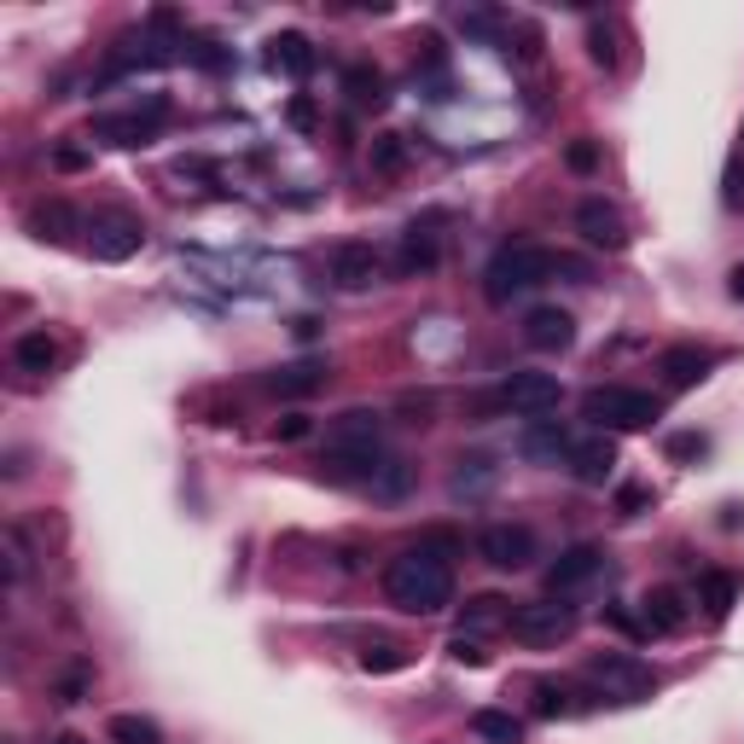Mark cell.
<instances>
[{
  "instance_id": "obj_38",
  "label": "cell",
  "mask_w": 744,
  "mask_h": 744,
  "mask_svg": "<svg viewBox=\"0 0 744 744\" xmlns=\"http://www.w3.org/2000/svg\"><path fill=\"white\" fill-rule=\"evenodd\" d=\"M535 710H542V715H571V704H564V686L535 681Z\"/></svg>"
},
{
  "instance_id": "obj_42",
  "label": "cell",
  "mask_w": 744,
  "mask_h": 744,
  "mask_svg": "<svg viewBox=\"0 0 744 744\" xmlns=\"http://www.w3.org/2000/svg\"><path fill=\"white\" fill-rule=\"evenodd\" d=\"M53 163L76 175V169H88V151H82V146H59V151H53Z\"/></svg>"
},
{
  "instance_id": "obj_34",
  "label": "cell",
  "mask_w": 744,
  "mask_h": 744,
  "mask_svg": "<svg viewBox=\"0 0 744 744\" xmlns=\"http://www.w3.org/2000/svg\"><path fill=\"white\" fill-rule=\"evenodd\" d=\"M489 483H495V466H489V459H459V472H454V495H477V489H489Z\"/></svg>"
},
{
  "instance_id": "obj_8",
  "label": "cell",
  "mask_w": 744,
  "mask_h": 744,
  "mask_svg": "<svg viewBox=\"0 0 744 744\" xmlns=\"http://www.w3.org/2000/svg\"><path fill=\"white\" fill-rule=\"evenodd\" d=\"M169 106L163 99H151L146 111H122V117H99L93 122V140H111V146H151L158 140V128H163Z\"/></svg>"
},
{
  "instance_id": "obj_24",
  "label": "cell",
  "mask_w": 744,
  "mask_h": 744,
  "mask_svg": "<svg viewBox=\"0 0 744 744\" xmlns=\"http://www.w3.org/2000/svg\"><path fill=\"white\" fill-rule=\"evenodd\" d=\"M30 227H36V239H53V245H65L70 234H82V221H76V210L70 204H41V210L30 216Z\"/></svg>"
},
{
  "instance_id": "obj_17",
  "label": "cell",
  "mask_w": 744,
  "mask_h": 744,
  "mask_svg": "<svg viewBox=\"0 0 744 744\" xmlns=\"http://www.w3.org/2000/svg\"><path fill=\"white\" fill-rule=\"evenodd\" d=\"M268 65H274L279 76H291V82H302V76L315 70V47H309V36L279 30V36L268 41Z\"/></svg>"
},
{
  "instance_id": "obj_26",
  "label": "cell",
  "mask_w": 744,
  "mask_h": 744,
  "mask_svg": "<svg viewBox=\"0 0 744 744\" xmlns=\"http://www.w3.org/2000/svg\"><path fill=\"white\" fill-rule=\"evenodd\" d=\"M698 599H704L710 617L722 623L727 611H733V599H738V576H727V571H704V576H698Z\"/></svg>"
},
{
  "instance_id": "obj_44",
  "label": "cell",
  "mask_w": 744,
  "mask_h": 744,
  "mask_svg": "<svg viewBox=\"0 0 744 744\" xmlns=\"http://www.w3.org/2000/svg\"><path fill=\"white\" fill-rule=\"evenodd\" d=\"M82 686H88V669H70V675H65V686H59V692H65V704L82 698Z\"/></svg>"
},
{
  "instance_id": "obj_32",
  "label": "cell",
  "mask_w": 744,
  "mask_h": 744,
  "mask_svg": "<svg viewBox=\"0 0 744 744\" xmlns=\"http://www.w3.org/2000/svg\"><path fill=\"white\" fill-rule=\"evenodd\" d=\"M466 628H512V605L500 594H477L466 605Z\"/></svg>"
},
{
  "instance_id": "obj_20",
  "label": "cell",
  "mask_w": 744,
  "mask_h": 744,
  "mask_svg": "<svg viewBox=\"0 0 744 744\" xmlns=\"http://www.w3.org/2000/svg\"><path fill=\"white\" fill-rule=\"evenodd\" d=\"M320 384H326V367L320 361H291V367L268 373V390L274 396H315Z\"/></svg>"
},
{
  "instance_id": "obj_29",
  "label": "cell",
  "mask_w": 744,
  "mask_h": 744,
  "mask_svg": "<svg viewBox=\"0 0 744 744\" xmlns=\"http://www.w3.org/2000/svg\"><path fill=\"white\" fill-rule=\"evenodd\" d=\"M181 59H187V65H198V70H210V76H227V70H234V53H227L221 41H210V36L181 41Z\"/></svg>"
},
{
  "instance_id": "obj_33",
  "label": "cell",
  "mask_w": 744,
  "mask_h": 744,
  "mask_svg": "<svg viewBox=\"0 0 744 744\" xmlns=\"http://www.w3.org/2000/svg\"><path fill=\"white\" fill-rule=\"evenodd\" d=\"M373 169L378 175H401L407 169V140L401 135H373Z\"/></svg>"
},
{
  "instance_id": "obj_31",
  "label": "cell",
  "mask_w": 744,
  "mask_h": 744,
  "mask_svg": "<svg viewBox=\"0 0 744 744\" xmlns=\"http://www.w3.org/2000/svg\"><path fill=\"white\" fill-rule=\"evenodd\" d=\"M361 669H367V675H401V669H407V652L396 646V639H367Z\"/></svg>"
},
{
  "instance_id": "obj_36",
  "label": "cell",
  "mask_w": 744,
  "mask_h": 744,
  "mask_svg": "<svg viewBox=\"0 0 744 744\" xmlns=\"http://www.w3.org/2000/svg\"><path fill=\"white\" fill-rule=\"evenodd\" d=\"M564 163H571L576 175H594V169H599V146H594V140H571V151H564Z\"/></svg>"
},
{
  "instance_id": "obj_45",
  "label": "cell",
  "mask_w": 744,
  "mask_h": 744,
  "mask_svg": "<svg viewBox=\"0 0 744 744\" xmlns=\"http://www.w3.org/2000/svg\"><path fill=\"white\" fill-rule=\"evenodd\" d=\"M669 454H675V459H686V454H704V436H675V443H669Z\"/></svg>"
},
{
  "instance_id": "obj_5",
  "label": "cell",
  "mask_w": 744,
  "mask_h": 744,
  "mask_svg": "<svg viewBox=\"0 0 744 744\" xmlns=\"http://www.w3.org/2000/svg\"><path fill=\"white\" fill-rule=\"evenodd\" d=\"M558 401H564V390L553 373H512L500 384V407H512L518 419H547Z\"/></svg>"
},
{
  "instance_id": "obj_12",
  "label": "cell",
  "mask_w": 744,
  "mask_h": 744,
  "mask_svg": "<svg viewBox=\"0 0 744 744\" xmlns=\"http://www.w3.org/2000/svg\"><path fill=\"white\" fill-rule=\"evenodd\" d=\"M378 274H384V256H378L367 239H344L338 250H331V279H338L344 291H367V286H378Z\"/></svg>"
},
{
  "instance_id": "obj_35",
  "label": "cell",
  "mask_w": 744,
  "mask_h": 744,
  "mask_svg": "<svg viewBox=\"0 0 744 744\" xmlns=\"http://www.w3.org/2000/svg\"><path fill=\"white\" fill-rule=\"evenodd\" d=\"M605 623H611V628H623L628 639H646V634H652V628H646V617H634L628 605H605Z\"/></svg>"
},
{
  "instance_id": "obj_18",
  "label": "cell",
  "mask_w": 744,
  "mask_h": 744,
  "mask_svg": "<svg viewBox=\"0 0 744 744\" xmlns=\"http://www.w3.org/2000/svg\"><path fill=\"white\" fill-rule=\"evenodd\" d=\"M663 378L675 384V390H692V384H704V373H710V355L704 349H692V344H675V349H663Z\"/></svg>"
},
{
  "instance_id": "obj_9",
  "label": "cell",
  "mask_w": 744,
  "mask_h": 744,
  "mask_svg": "<svg viewBox=\"0 0 744 744\" xmlns=\"http://www.w3.org/2000/svg\"><path fill=\"white\" fill-rule=\"evenodd\" d=\"M564 466H571L576 483H587V489H605L611 472H617V443L599 430V436H576L571 454H564Z\"/></svg>"
},
{
  "instance_id": "obj_19",
  "label": "cell",
  "mask_w": 744,
  "mask_h": 744,
  "mask_svg": "<svg viewBox=\"0 0 744 744\" xmlns=\"http://www.w3.org/2000/svg\"><path fill=\"white\" fill-rule=\"evenodd\" d=\"M571 443H576V436L571 430H564L558 419H529V430H524V454L529 459H558V454H571Z\"/></svg>"
},
{
  "instance_id": "obj_6",
  "label": "cell",
  "mask_w": 744,
  "mask_h": 744,
  "mask_svg": "<svg viewBox=\"0 0 744 744\" xmlns=\"http://www.w3.org/2000/svg\"><path fill=\"white\" fill-rule=\"evenodd\" d=\"M571 628H576V611L558 605V599L512 611V634H518L524 646H558V639H571Z\"/></svg>"
},
{
  "instance_id": "obj_25",
  "label": "cell",
  "mask_w": 744,
  "mask_h": 744,
  "mask_svg": "<svg viewBox=\"0 0 744 744\" xmlns=\"http://www.w3.org/2000/svg\"><path fill=\"white\" fill-rule=\"evenodd\" d=\"M12 361H18L23 373H53V361H59V344L47 338V331H23V338L12 344Z\"/></svg>"
},
{
  "instance_id": "obj_4",
  "label": "cell",
  "mask_w": 744,
  "mask_h": 744,
  "mask_svg": "<svg viewBox=\"0 0 744 744\" xmlns=\"http://www.w3.org/2000/svg\"><path fill=\"white\" fill-rule=\"evenodd\" d=\"M663 414L657 396L628 390V384H599V390L582 396V419H594L599 430H646Z\"/></svg>"
},
{
  "instance_id": "obj_11",
  "label": "cell",
  "mask_w": 744,
  "mask_h": 744,
  "mask_svg": "<svg viewBox=\"0 0 744 744\" xmlns=\"http://www.w3.org/2000/svg\"><path fill=\"white\" fill-rule=\"evenodd\" d=\"M599 571H605V547L582 542V547H571V553H558V558H553V571H547V594H553V599H564V594H576V587H587Z\"/></svg>"
},
{
  "instance_id": "obj_15",
  "label": "cell",
  "mask_w": 744,
  "mask_h": 744,
  "mask_svg": "<svg viewBox=\"0 0 744 744\" xmlns=\"http://www.w3.org/2000/svg\"><path fill=\"white\" fill-rule=\"evenodd\" d=\"M378 414H367V407H349V414L331 419V436H326V448H367L378 454Z\"/></svg>"
},
{
  "instance_id": "obj_13",
  "label": "cell",
  "mask_w": 744,
  "mask_h": 744,
  "mask_svg": "<svg viewBox=\"0 0 744 744\" xmlns=\"http://www.w3.org/2000/svg\"><path fill=\"white\" fill-rule=\"evenodd\" d=\"M524 344H529V349H542V355L571 349V344H576V315H571V309H558V302H542V309H529V320H524Z\"/></svg>"
},
{
  "instance_id": "obj_41",
  "label": "cell",
  "mask_w": 744,
  "mask_h": 744,
  "mask_svg": "<svg viewBox=\"0 0 744 744\" xmlns=\"http://www.w3.org/2000/svg\"><path fill=\"white\" fill-rule=\"evenodd\" d=\"M646 500H652V489H639V483H628V489L617 495V506H623V518H639V512H646Z\"/></svg>"
},
{
  "instance_id": "obj_23",
  "label": "cell",
  "mask_w": 744,
  "mask_h": 744,
  "mask_svg": "<svg viewBox=\"0 0 744 744\" xmlns=\"http://www.w3.org/2000/svg\"><path fill=\"white\" fill-rule=\"evenodd\" d=\"M344 93L355 99V106H384V99H390V82H384V70H373V65H349L344 70Z\"/></svg>"
},
{
  "instance_id": "obj_27",
  "label": "cell",
  "mask_w": 744,
  "mask_h": 744,
  "mask_svg": "<svg viewBox=\"0 0 744 744\" xmlns=\"http://www.w3.org/2000/svg\"><path fill=\"white\" fill-rule=\"evenodd\" d=\"M106 738L111 744H163V727L151 722V715H111Z\"/></svg>"
},
{
  "instance_id": "obj_10",
  "label": "cell",
  "mask_w": 744,
  "mask_h": 744,
  "mask_svg": "<svg viewBox=\"0 0 744 744\" xmlns=\"http://www.w3.org/2000/svg\"><path fill=\"white\" fill-rule=\"evenodd\" d=\"M477 553L495 564V571H524V564L535 558V529L529 524H489L483 529Z\"/></svg>"
},
{
  "instance_id": "obj_28",
  "label": "cell",
  "mask_w": 744,
  "mask_h": 744,
  "mask_svg": "<svg viewBox=\"0 0 744 744\" xmlns=\"http://www.w3.org/2000/svg\"><path fill=\"white\" fill-rule=\"evenodd\" d=\"M459 30H466L472 41H483V47H500L506 41V18L489 12V7H466L459 12Z\"/></svg>"
},
{
  "instance_id": "obj_7",
  "label": "cell",
  "mask_w": 744,
  "mask_h": 744,
  "mask_svg": "<svg viewBox=\"0 0 744 744\" xmlns=\"http://www.w3.org/2000/svg\"><path fill=\"white\" fill-rule=\"evenodd\" d=\"M140 245H146V227L135 216H93L88 227L93 262H128V256H140Z\"/></svg>"
},
{
  "instance_id": "obj_40",
  "label": "cell",
  "mask_w": 744,
  "mask_h": 744,
  "mask_svg": "<svg viewBox=\"0 0 744 744\" xmlns=\"http://www.w3.org/2000/svg\"><path fill=\"white\" fill-rule=\"evenodd\" d=\"M286 117H291V128H302V135H309V128L320 122V111H315V99H302V93H297V99H291V106H286Z\"/></svg>"
},
{
  "instance_id": "obj_39",
  "label": "cell",
  "mask_w": 744,
  "mask_h": 744,
  "mask_svg": "<svg viewBox=\"0 0 744 744\" xmlns=\"http://www.w3.org/2000/svg\"><path fill=\"white\" fill-rule=\"evenodd\" d=\"M587 53H594V65H617V47H611V30H605V23H594V30H587Z\"/></svg>"
},
{
  "instance_id": "obj_21",
  "label": "cell",
  "mask_w": 744,
  "mask_h": 744,
  "mask_svg": "<svg viewBox=\"0 0 744 744\" xmlns=\"http://www.w3.org/2000/svg\"><path fill=\"white\" fill-rule=\"evenodd\" d=\"M436 256H443V250H436V234L414 221V227L401 234V274H430Z\"/></svg>"
},
{
  "instance_id": "obj_2",
  "label": "cell",
  "mask_w": 744,
  "mask_h": 744,
  "mask_svg": "<svg viewBox=\"0 0 744 744\" xmlns=\"http://www.w3.org/2000/svg\"><path fill=\"white\" fill-rule=\"evenodd\" d=\"M558 274V250H542V245H500L489 256V268H483V297L489 302H512V297H524L535 286H547V279Z\"/></svg>"
},
{
  "instance_id": "obj_46",
  "label": "cell",
  "mask_w": 744,
  "mask_h": 744,
  "mask_svg": "<svg viewBox=\"0 0 744 744\" xmlns=\"http://www.w3.org/2000/svg\"><path fill=\"white\" fill-rule=\"evenodd\" d=\"M727 291H733V297H738V302H744V262H738V268H733V274H727Z\"/></svg>"
},
{
  "instance_id": "obj_14",
  "label": "cell",
  "mask_w": 744,
  "mask_h": 744,
  "mask_svg": "<svg viewBox=\"0 0 744 744\" xmlns=\"http://www.w3.org/2000/svg\"><path fill=\"white\" fill-rule=\"evenodd\" d=\"M576 234L587 245H599V250H623L628 245V227L617 216V204H605V198H582L576 204Z\"/></svg>"
},
{
  "instance_id": "obj_1",
  "label": "cell",
  "mask_w": 744,
  "mask_h": 744,
  "mask_svg": "<svg viewBox=\"0 0 744 744\" xmlns=\"http://www.w3.org/2000/svg\"><path fill=\"white\" fill-rule=\"evenodd\" d=\"M384 594L407 617H436L454 605V564L436 547H407L390 571H384Z\"/></svg>"
},
{
  "instance_id": "obj_47",
  "label": "cell",
  "mask_w": 744,
  "mask_h": 744,
  "mask_svg": "<svg viewBox=\"0 0 744 744\" xmlns=\"http://www.w3.org/2000/svg\"><path fill=\"white\" fill-rule=\"evenodd\" d=\"M53 744H88V738H76V733H65V738H53Z\"/></svg>"
},
{
  "instance_id": "obj_22",
  "label": "cell",
  "mask_w": 744,
  "mask_h": 744,
  "mask_svg": "<svg viewBox=\"0 0 744 744\" xmlns=\"http://www.w3.org/2000/svg\"><path fill=\"white\" fill-rule=\"evenodd\" d=\"M472 733L483 744H524V722L512 710H477L472 715Z\"/></svg>"
},
{
  "instance_id": "obj_43",
  "label": "cell",
  "mask_w": 744,
  "mask_h": 744,
  "mask_svg": "<svg viewBox=\"0 0 744 744\" xmlns=\"http://www.w3.org/2000/svg\"><path fill=\"white\" fill-rule=\"evenodd\" d=\"M302 436H309V419H302V414L279 419V443H302Z\"/></svg>"
},
{
  "instance_id": "obj_16",
  "label": "cell",
  "mask_w": 744,
  "mask_h": 744,
  "mask_svg": "<svg viewBox=\"0 0 744 744\" xmlns=\"http://www.w3.org/2000/svg\"><path fill=\"white\" fill-rule=\"evenodd\" d=\"M639 617H646L652 634H681L692 623V611H686V599L675 594V587H652V594L639 599Z\"/></svg>"
},
{
  "instance_id": "obj_37",
  "label": "cell",
  "mask_w": 744,
  "mask_h": 744,
  "mask_svg": "<svg viewBox=\"0 0 744 744\" xmlns=\"http://www.w3.org/2000/svg\"><path fill=\"white\" fill-rule=\"evenodd\" d=\"M448 657H454V663H466V669H483V657H489V652H483L472 634H454V639H448Z\"/></svg>"
},
{
  "instance_id": "obj_3",
  "label": "cell",
  "mask_w": 744,
  "mask_h": 744,
  "mask_svg": "<svg viewBox=\"0 0 744 744\" xmlns=\"http://www.w3.org/2000/svg\"><path fill=\"white\" fill-rule=\"evenodd\" d=\"M582 675H587L594 692H605V698H617V704H639V698L657 692L652 663H639L634 652H599V657L582 663Z\"/></svg>"
},
{
  "instance_id": "obj_30",
  "label": "cell",
  "mask_w": 744,
  "mask_h": 744,
  "mask_svg": "<svg viewBox=\"0 0 744 744\" xmlns=\"http://www.w3.org/2000/svg\"><path fill=\"white\" fill-rule=\"evenodd\" d=\"M407 489H414V466L407 459H384L373 477V500H401Z\"/></svg>"
}]
</instances>
